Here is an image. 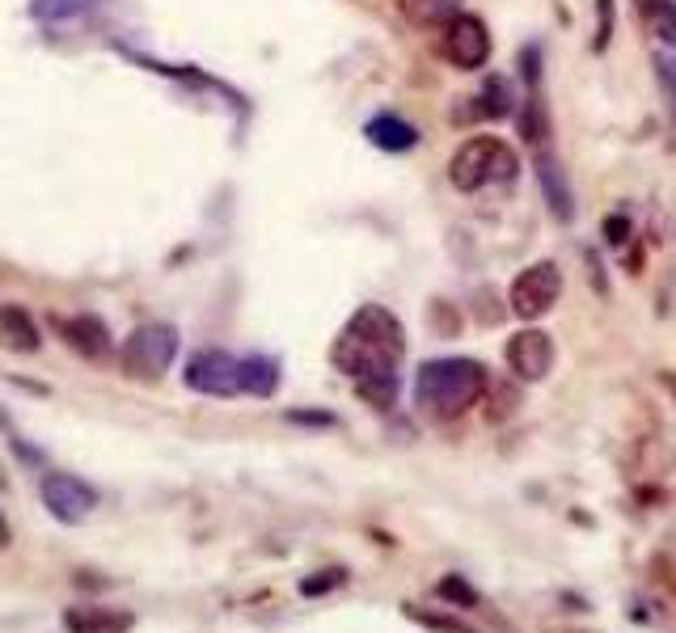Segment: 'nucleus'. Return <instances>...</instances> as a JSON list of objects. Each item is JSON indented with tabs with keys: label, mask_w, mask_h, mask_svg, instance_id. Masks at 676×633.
<instances>
[{
	"label": "nucleus",
	"mask_w": 676,
	"mask_h": 633,
	"mask_svg": "<svg viewBox=\"0 0 676 633\" xmlns=\"http://www.w3.org/2000/svg\"><path fill=\"white\" fill-rule=\"evenodd\" d=\"M406 355V330L402 321L381 309V304H359L352 321L343 325V334L330 347V363L355 380V393L389 410L398 402V363Z\"/></svg>",
	"instance_id": "nucleus-1"
},
{
	"label": "nucleus",
	"mask_w": 676,
	"mask_h": 633,
	"mask_svg": "<svg viewBox=\"0 0 676 633\" xmlns=\"http://www.w3.org/2000/svg\"><path fill=\"white\" fill-rule=\"evenodd\" d=\"M486 384H490V372L478 359H461V355L427 359L415 377V406L436 422H449L483 402Z\"/></svg>",
	"instance_id": "nucleus-2"
},
{
	"label": "nucleus",
	"mask_w": 676,
	"mask_h": 633,
	"mask_svg": "<svg viewBox=\"0 0 676 633\" xmlns=\"http://www.w3.org/2000/svg\"><path fill=\"white\" fill-rule=\"evenodd\" d=\"M515 157L512 148L495 135H474L465 140L449 160V182L456 190H478L486 182H512Z\"/></svg>",
	"instance_id": "nucleus-3"
},
{
	"label": "nucleus",
	"mask_w": 676,
	"mask_h": 633,
	"mask_svg": "<svg viewBox=\"0 0 676 633\" xmlns=\"http://www.w3.org/2000/svg\"><path fill=\"white\" fill-rule=\"evenodd\" d=\"M174 355H178V330L165 321H149L131 330V338L119 350V363L131 380H162Z\"/></svg>",
	"instance_id": "nucleus-4"
},
{
	"label": "nucleus",
	"mask_w": 676,
	"mask_h": 633,
	"mask_svg": "<svg viewBox=\"0 0 676 633\" xmlns=\"http://www.w3.org/2000/svg\"><path fill=\"white\" fill-rule=\"evenodd\" d=\"M562 291V271L558 262H533L529 271H520L512 284V313L524 321H537L558 304Z\"/></svg>",
	"instance_id": "nucleus-5"
},
{
	"label": "nucleus",
	"mask_w": 676,
	"mask_h": 633,
	"mask_svg": "<svg viewBox=\"0 0 676 633\" xmlns=\"http://www.w3.org/2000/svg\"><path fill=\"white\" fill-rule=\"evenodd\" d=\"M182 380L203 397H233L241 393V359H233L228 350H194L187 359Z\"/></svg>",
	"instance_id": "nucleus-6"
},
{
	"label": "nucleus",
	"mask_w": 676,
	"mask_h": 633,
	"mask_svg": "<svg viewBox=\"0 0 676 633\" xmlns=\"http://www.w3.org/2000/svg\"><path fill=\"white\" fill-rule=\"evenodd\" d=\"M38 494H43V506L51 511V519H60V524H81L97 506L94 486L72 474H47L38 481Z\"/></svg>",
	"instance_id": "nucleus-7"
},
{
	"label": "nucleus",
	"mask_w": 676,
	"mask_h": 633,
	"mask_svg": "<svg viewBox=\"0 0 676 633\" xmlns=\"http://www.w3.org/2000/svg\"><path fill=\"white\" fill-rule=\"evenodd\" d=\"M444 60L461 72H474L490 60V34H486L483 17L461 13L452 26H444Z\"/></svg>",
	"instance_id": "nucleus-8"
},
{
	"label": "nucleus",
	"mask_w": 676,
	"mask_h": 633,
	"mask_svg": "<svg viewBox=\"0 0 676 633\" xmlns=\"http://www.w3.org/2000/svg\"><path fill=\"white\" fill-rule=\"evenodd\" d=\"M508 368L515 372V380L542 384L554 372V338H549L546 330H537V325L512 334V343H508Z\"/></svg>",
	"instance_id": "nucleus-9"
},
{
	"label": "nucleus",
	"mask_w": 676,
	"mask_h": 633,
	"mask_svg": "<svg viewBox=\"0 0 676 633\" xmlns=\"http://www.w3.org/2000/svg\"><path fill=\"white\" fill-rule=\"evenodd\" d=\"M465 101H470V106H456V110H452L456 123H478V119H495V123H499V119L512 115V106H515L512 81L495 72V76H486L483 81V89L474 97H465Z\"/></svg>",
	"instance_id": "nucleus-10"
},
{
	"label": "nucleus",
	"mask_w": 676,
	"mask_h": 633,
	"mask_svg": "<svg viewBox=\"0 0 676 633\" xmlns=\"http://www.w3.org/2000/svg\"><path fill=\"white\" fill-rule=\"evenodd\" d=\"M533 174H537V182H542V194H546V203H549V216H554L558 224L576 220L571 182H567L562 165H558V157H554L549 148H537V157H533Z\"/></svg>",
	"instance_id": "nucleus-11"
},
{
	"label": "nucleus",
	"mask_w": 676,
	"mask_h": 633,
	"mask_svg": "<svg viewBox=\"0 0 676 633\" xmlns=\"http://www.w3.org/2000/svg\"><path fill=\"white\" fill-rule=\"evenodd\" d=\"M64 630L68 633H131L135 617L128 608H106V604H72L64 608Z\"/></svg>",
	"instance_id": "nucleus-12"
},
{
	"label": "nucleus",
	"mask_w": 676,
	"mask_h": 633,
	"mask_svg": "<svg viewBox=\"0 0 676 633\" xmlns=\"http://www.w3.org/2000/svg\"><path fill=\"white\" fill-rule=\"evenodd\" d=\"M56 330L64 334V343L81 359H106L110 355V330L106 321L94 313H81V316H68V321H56Z\"/></svg>",
	"instance_id": "nucleus-13"
},
{
	"label": "nucleus",
	"mask_w": 676,
	"mask_h": 633,
	"mask_svg": "<svg viewBox=\"0 0 676 633\" xmlns=\"http://www.w3.org/2000/svg\"><path fill=\"white\" fill-rule=\"evenodd\" d=\"M364 135H368V144L381 148V153H411V148L419 144V127L406 123L402 115H377V119H368Z\"/></svg>",
	"instance_id": "nucleus-14"
},
{
	"label": "nucleus",
	"mask_w": 676,
	"mask_h": 633,
	"mask_svg": "<svg viewBox=\"0 0 676 633\" xmlns=\"http://www.w3.org/2000/svg\"><path fill=\"white\" fill-rule=\"evenodd\" d=\"M398 9L415 31H444L461 17V0H398Z\"/></svg>",
	"instance_id": "nucleus-15"
},
{
	"label": "nucleus",
	"mask_w": 676,
	"mask_h": 633,
	"mask_svg": "<svg viewBox=\"0 0 676 633\" xmlns=\"http://www.w3.org/2000/svg\"><path fill=\"white\" fill-rule=\"evenodd\" d=\"M0 343H4L9 350L34 355V350L43 347V334H38V325H34V316L26 313V309L9 304V309L0 313Z\"/></svg>",
	"instance_id": "nucleus-16"
},
{
	"label": "nucleus",
	"mask_w": 676,
	"mask_h": 633,
	"mask_svg": "<svg viewBox=\"0 0 676 633\" xmlns=\"http://www.w3.org/2000/svg\"><path fill=\"white\" fill-rule=\"evenodd\" d=\"M275 389H280V359H271V355H246L241 359V393L271 397Z\"/></svg>",
	"instance_id": "nucleus-17"
},
{
	"label": "nucleus",
	"mask_w": 676,
	"mask_h": 633,
	"mask_svg": "<svg viewBox=\"0 0 676 633\" xmlns=\"http://www.w3.org/2000/svg\"><path fill=\"white\" fill-rule=\"evenodd\" d=\"M520 135L537 148H546L549 140V115H546V101H542V89H529L524 97V110H520Z\"/></svg>",
	"instance_id": "nucleus-18"
},
{
	"label": "nucleus",
	"mask_w": 676,
	"mask_h": 633,
	"mask_svg": "<svg viewBox=\"0 0 676 633\" xmlns=\"http://www.w3.org/2000/svg\"><path fill=\"white\" fill-rule=\"evenodd\" d=\"M402 612H406L415 625H423V630H431V633H478L474 625H465L461 617H449V612H427V608H419V604H402Z\"/></svg>",
	"instance_id": "nucleus-19"
},
{
	"label": "nucleus",
	"mask_w": 676,
	"mask_h": 633,
	"mask_svg": "<svg viewBox=\"0 0 676 633\" xmlns=\"http://www.w3.org/2000/svg\"><path fill=\"white\" fill-rule=\"evenodd\" d=\"M436 596L449 600L452 608H478V604H483L478 587H474L470 578H461V574H444V578L436 583Z\"/></svg>",
	"instance_id": "nucleus-20"
},
{
	"label": "nucleus",
	"mask_w": 676,
	"mask_h": 633,
	"mask_svg": "<svg viewBox=\"0 0 676 633\" xmlns=\"http://www.w3.org/2000/svg\"><path fill=\"white\" fill-rule=\"evenodd\" d=\"M651 31H655V38L660 43H668L676 51V0H655V9H651Z\"/></svg>",
	"instance_id": "nucleus-21"
},
{
	"label": "nucleus",
	"mask_w": 676,
	"mask_h": 633,
	"mask_svg": "<svg viewBox=\"0 0 676 633\" xmlns=\"http://www.w3.org/2000/svg\"><path fill=\"white\" fill-rule=\"evenodd\" d=\"M343 583H347V566L318 570V574L300 578V596H325V592H334V587H343Z\"/></svg>",
	"instance_id": "nucleus-22"
},
{
	"label": "nucleus",
	"mask_w": 676,
	"mask_h": 633,
	"mask_svg": "<svg viewBox=\"0 0 676 633\" xmlns=\"http://www.w3.org/2000/svg\"><path fill=\"white\" fill-rule=\"evenodd\" d=\"M520 76H524L529 89H542V47L537 43L520 51Z\"/></svg>",
	"instance_id": "nucleus-23"
},
{
	"label": "nucleus",
	"mask_w": 676,
	"mask_h": 633,
	"mask_svg": "<svg viewBox=\"0 0 676 633\" xmlns=\"http://www.w3.org/2000/svg\"><path fill=\"white\" fill-rule=\"evenodd\" d=\"M655 81H660V89H664V97H668V106H673L676 115V60L655 56Z\"/></svg>",
	"instance_id": "nucleus-24"
},
{
	"label": "nucleus",
	"mask_w": 676,
	"mask_h": 633,
	"mask_svg": "<svg viewBox=\"0 0 676 633\" xmlns=\"http://www.w3.org/2000/svg\"><path fill=\"white\" fill-rule=\"evenodd\" d=\"M596 9H601V31H596V51H605L613 38V0H596Z\"/></svg>",
	"instance_id": "nucleus-25"
},
{
	"label": "nucleus",
	"mask_w": 676,
	"mask_h": 633,
	"mask_svg": "<svg viewBox=\"0 0 676 633\" xmlns=\"http://www.w3.org/2000/svg\"><path fill=\"white\" fill-rule=\"evenodd\" d=\"M288 422H300V427H334V414H325V410H292Z\"/></svg>",
	"instance_id": "nucleus-26"
},
{
	"label": "nucleus",
	"mask_w": 676,
	"mask_h": 633,
	"mask_svg": "<svg viewBox=\"0 0 676 633\" xmlns=\"http://www.w3.org/2000/svg\"><path fill=\"white\" fill-rule=\"evenodd\" d=\"M605 237H609V246H626L630 220H626V216H609V220H605Z\"/></svg>",
	"instance_id": "nucleus-27"
},
{
	"label": "nucleus",
	"mask_w": 676,
	"mask_h": 633,
	"mask_svg": "<svg viewBox=\"0 0 676 633\" xmlns=\"http://www.w3.org/2000/svg\"><path fill=\"white\" fill-rule=\"evenodd\" d=\"M660 380H664V389L676 397V372H660Z\"/></svg>",
	"instance_id": "nucleus-28"
},
{
	"label": "nucleus",
	"mask_w": 676,
	"mask_h": 633,
	"mask_svg": "<svg viewBox=\"0 0 676 633\" xmlns=\"http://www.w3.org/2000/svg\"><path fill=\"white\" fill-rule=\"evenodd\" d=\"M635 9H639L643 17H651V9H655V0H635Z\"/></svg>",
	"instance_id": "nucleus-29"
},
{
	"label": "nucleus",
	"mask_w": 676,
	"mask_h": 633,
	"mask_svg": "<svg viewBox=\"0 0 676 633\" xmlns=\"http://www.w3.org/2000/svg\"><path fill=\"white\" fill-rule=\"evenodd\" d=\"M9 540H13V537H9V524H4V515H0V549H4Z\"/></svg>",
	"instance_id": "nucleus-30"
},
{
	"label": "nucleus",
	"mask_w": 676,
	"mask_h": 633,
	"mask_svg": "<svg viewBox=\"0 0 676 633\" xmlns=\"http://www.w3.org/2000/svg\"><path fill=\"white\" fill-rule=\"evenodd\" d=\"M567 633H583V630H567Z\"/></svg>",
	"instance_id": "nucleus-31"
}]
</instances>
